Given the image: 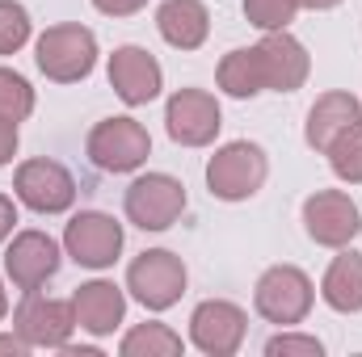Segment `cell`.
I'll return each mask as SVG.
<instances>
[{"instance_id":"1","label":"cell","mask_w":362,"mask_h":357,"mask_svg":"<svg viewBox=\"0 0 362 357\" xmlns=\"http://www.w3.org/2000/svg\"><path fill=\"white\" fill-rule=\"evenodd\" d=\"M38 72L55 85H76L97 68V38L85 25H51L38 38Z\"/></svg>"},{"instance_id":"2","label":"cell","mask_w":362,"mask_h":357,"mask_svg":"<svg viewBox=\"0 0 362 357\" xmlns=\"http://www.w3.org/2000/svg\"><path fill=\"white\" fill-rule=\"evenodd\" d=\"M266 177H270L266 152L257 143H245V139L219 147L211 156V164H206V185H211V193L219 202H245V198H253L266 185Z\"/></svg>"},{"instance_id":"3","label":"cell","mask_w":362,"mask_h":357,"mask_svg":"<svg viewBox=\"0 0 362 357\" xmlns=\"http://www.w3.org/2000/svg\"><path fill=\"white\" fill-rule=\"evenodd\" d=\"M312 277L295 265H274L257 277V290H253V307L262 320L270 324H303V315L312 311Z\"/></svg>"},{"instance_id":"4","label":"cell","mask_w":362,"mask_h":357,"mask_svg":"<svg viewBox=\"0 0 362 357\" xmlns=\"http://www.w3.org/2000/svg\"><path fill=\"white\" fill-rule=\"evenodd\" d=\"M85 152L101 173H131L148 160L152 139L135 118H105L97 122L85 139Z\"/></svg>"},{"instance_id":"5","label":"cell","mask_w":362,"mask_h":357,"mask_svg":"<svg viewBox=\"0 0 362 357\" xmlns=\"http://www.w3.org/2000/svg\"><path fill=\"white\" fill-rule=\"evenodd\" d=\"M127 290L148 311H169L185 294V265H181V257H173L169 248L139 253L131 261V269H127Z\"/></svg>"},{"instance_id":"6","label":"cell","mask_w":362,"mask_h":357,"mask_svg":"<svg viewBox=\"0 0 362 357\" xmlns=\"http://www.w3.org/2000/svg\"><path fill=\"white\" fill-rule=\"evenodd\" d=\"M122 206H127V219L139 231H165L185 210V185L169 173H148V177L131 181Z\"/></svg>"},{"instance_id":"7","label":"cell","mask_w":362,"mask_h":357,"mask_svg":"<svg viewBox=\"0 0 362 357\" xmlns=\"http://www.w3.org/2000/svg\"><path fill=\"white\" fill-rule=\"evenodd\" d=\"M76 328V315H72V303H59V298H42L38 290H30L17 311H13V332L30 345V349H64L68 337Z\"/></svg>"},{"instance_id":"8","label":"cell","mask_w":362,"mask_h":357,"mask_svg":"<svg viewBox=\"0 0 362 357\" xmlns=\"http://www.w3.org/2000/svg\"><path fill=\"white\" fill-rule=\"evenodd\" d=\"M64 248L76 265L110 269L122 253V223L105 210H81L64 231Z\"/></svg>"},{"instance_id":"9","label":"cell","mask_w":362,"mask_h":357,"mask_svg":"<svg viewBox=\"0 0 362 357\" xmlns=\"http://www.w3.org/2000/svg\"><path fill=\"white\" fill-rule=\"evenodd\" d=\"M17 202H25L34 214H64L76 202V181L59 160H25L13 177Z\"/></svg>"},{"instance_id":"10","label":"cell","mask_w":362,"mask_h":357,"mask_svg":"<svg viewBox=\"0 0 362 357\" xmlns=\"http://www.w3.org/2000/svg\"><path fill=\"white\" fill-rule=\"evenodd\" d=\"M245 328H249V315L228 298H206L189 315V341L206 357H232L245 341Z\"/></svg>"},{"instance_id":"11","label":"cell","mask_w":362,"mask_h":357,"mask_svg":"<svg viewBox=\"0 0 362 357\" xmlns=\"http://www.w3.org/2000/svg\"><path fill=\"white\" fill-rule=\"evenodd\" d=\"M165 126L169 139L181 147H206L219 135V101L206 89H177L165 105Z\"/></svg>"},{"instance_id":"12","label":"cell","mask_w":362,"mask_h":357,"mask_svg":"<svg viewBox=\"0 0 362 357\" xmlns=\"http://www.w3.org/2000/svg\"><path fill=\"white\" fill-rule=\"evenodd\" d=\"M303 227L316 244L325 248H346L354 236L362 231V219H358V206L350 193L341 189H320L303 202Z\"/></svg>"},{"instance_id":"13","label":"cell","mask_w":362,"mask_h":357,"mask_svg":"<svg viewBox=\"0 0 362 357\" xmlns=\"http://www.w3.org/2000/svg\"><path fill=\"white\" fill-rule=\"evenodd\" d=\"M59 261H64L59 244L47 231H17L4 253V273L21 294H30V290H42L59 273Z\"/></svg>"},{"instance_id":"14","label":"cell","mask_w":362,"mask_h":357,"mask_svg":"<svg viewBox=\"0 0 362 357\" xmlns=\"http://www.w3.org/2000/svg\"><path fill=\"white\" fill-rule=\"evenodd\" d=\"M110 85L127 105H148L152 97H160L165 72L144 47H118L110 55Z\"/></svg>"},{"instance_id":"15","label":"cell","mask_w":362,"mask_h":357,"mask_svg":"<svg viewBox=\"0 0 362 357\" xmlns=\"http://www.w3.org/2000/svg\"><path fill=\"white\" fill-rule=\"evenodd\" d=\"M257 55H262L266 89H274V92H295L308 80V72H312V59H308L303 42L291 38L286 30H270V34L257 42Z\"/></svg>"},{"instance_id":"16","label":"cell","mask_w":362,"mask_h":357,"mask_svg":"<svg viewBox=\"0 0 362 357\" xmlns=\"http://www.w3.org/2000/svg\"><path fill=\"white\" fill-rule=\"evenodd\" d=\"M72 315H76V328L93 337H110L127 315V294L114 282H85L72 294Z\"/></svg>"},{"instance_id":"17","label":"cell","mask_w":362,"mask_h":357,"mask_svg":"<svg viewBox=\"0 0 362 357\" xmlns=\"http://www.w3.org/2000/svg\"><path fill=\"white\" fill-rule=\"evenodd\" d=\"M354 122H362V105L354 92H325L316 97V105L308 109V126H303V139L312 152H329V143L350 131Z\"/></svg>"},{"instance_id":"18","label":"cell","mask_w":362,"mask_h":357,"mask_svg":"<svg viewBox=\"0 0 362 357\" xmlns=\"http://www.w3.org/2000/svg\"><path fill=\"white\" fill-rule=\"evenodd\" d=\"M156 30L169 47L177 51H198L211 34V13L202 0H165L156 8Z\"/></svg>"},{"instance_id":"19","label":"cell","mask_w":362,"mask_h":357,"mask_svg":"<svg viewBox=\"0 0 362 357\" xmlns=\"http://www.w3.org/2000/svg\"><path fill=\"white\" fill-rule=\"evenodd\" d=\"M320 298L341 315L362 311V253H341L329 265L325 282H320Z\"/></svg>"},{"instance_id":"20","label":"cell","mask_w":362,"mask_h":357,"mask_svg":"<svg viewBox=\"0 0 362 357\" xmlns=\"http://www.w3.org/2000/svg\"><path fill=\"white\" fill-rule=\"evenodd\" d=\"M219 89L228 97H257L266 89V72H262V55L257 47H240V51H228L223 63H219Z\"/></svg>"},{"instance_id":"21","label":"cell","mask_w":362,"mask_h":357,"mask_svg":"<svg viewBox=\"0 0 362 357\" xmlns=\"http://www.w3.org/2000/svg\"><path fill=\"white\" fill-rule=\"evenodd\" d=\"M122 357H177L181 353V337L165 324H139L122 337Z\"/></svg>"},{"instance_id":"22","label":"cell","mask_w":362,"mask_h":357,"mask_svg":"<svg viewBox=\"0 0 362 357\" xmlns=\"http://www.w3.org/2000/svg\"><path fill=\"white\" fill-rule=\"evenodd\" d=\"M329 164H333V173L341 181H350V185H362V122H354L350 131H341L333 143H329Z\"/></svg>"},{"instance_id":"23","label":"cell","mask_w":362,"mask_h":357,"mask_svg":"<svg viewBox=\"0 0 362 357\" xmlns=\"http://www.w3.org/2000/svg\"><path fill=\"white\" fill-rule=\"evenodd\" d=\"M34 114V89L25 76H17L13 68H0V118L21 122Z\"/></svg>"},{"instance_id":"24","label":"cell","mask_w":362,"mask_h":357,"mask_svg":"<svg viewBox=\"0 0 362 357\" xmlns=\"http://www.w3.org/2000/svg\"><path fill=\"white\" fill-rule=\"evenodd\" d=\"M30 42V13L17 0H0V55H17Z\"/></svg>"},{"instance_id":"25","label":"cell","mask_w":362,"mask_h":357,"mask_svg":"<svg viewBox=\"0 0 362 357\" xmlns=\"http://www.w3.org/2000/svg\"><path fill=\"white\" fill-rule=\"evenodd\" d=\"M299 13V0H245V17L257 30H286Z\"/></svg>"},{"instance_id":"26","label":"cell","mask_w":362,"mask_h":357,"mask_svg":"<svg viewBox=\"0 0 362 357\" xmlns=\"http://www.w3.org/2000/svg\"><path fill=\"white\" fill-rule=\"evenodd\" d=\"M266 357H320V341L316 337H295V332H282L266 345Z\"/></svg>"},{"instance_id":"27","label":"cell","mask_w":362,"mask_h":357,"mask_svg":"<svg viewBox=\"0 0 362 357\" xmlns=\"http://www.w3.org/2000/svg\"><path fill=\"white\" fill-rule=\"evenodd\" d=\"M105 17H131V13H139L148 0H93Z\"/></svg>"},{"instance_id":"28","label":"cell","mask_w":362,"mask_h":357,"mask_svg":"<svg viewBox=\"0 0 362 357\" xmlns=\"http://www.w3.org/2000/svg\"><path fill=\"white\" fill-rule=\"evenodd\" d=\"M13 152H17V122L0 118V164H8Z\"/></svg>"},{"instance_id":"29","label":"cell","mask_w":362,"mask_h":357,"mask_svg":"<svg viewBox=\"0 0 362 357\" xmlns=\"http://www.w3.org/2000/svg\"><path fill=\"white\" fill-rule=\"evenodd\" d=\"M13 223H17V206H13V198L0 193V244L13 236Z\"/></svg>"},{"instance_id":"30","label":"cell","mask_w":362,"mask_h":357,"mask_svg":"<svg viewBox=\"0 0 362 357\" xmlns=\"http://www.w3.org/2000/svg\"><path fill=\"white\" fill-rule=\"evenodd\" d=\"M0 353H17V357H21V353H30V345L13 332V337H0Z\"/></svg>"},{"instance_id":"31","label":"cell","mask_w":362,"mask_h":357,"mask_svg":"<svg viewBox=\"0 0 362 357\" xmlns=\"http://www.w3.org/2000/svg\"><path fill=\"white\" fill-rule=\"evenodd\" d=\"M337 4H341V0H299V8H316V13H320V8H337Z\"/></svg>"},{"instance_id":"32","label":"cell","mask_w":362,"mask_h":357,"mask_svg":"<svg viewBox=\"0 0 362 357\" xmlns=\"http://www.w3.org/2000/svg\"><path fill=\"white\" fill-rule=\"evenodd\" d=\"M4 311H8V298H4V286H0V320H4Z\"/></svg>"}]
</instances>
